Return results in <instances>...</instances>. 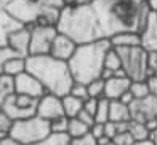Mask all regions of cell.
Returning a JSON list of instances; mask_svg holds the SVG:
<instances>
[{"mask_svg": "<svg viewBox=\"0 0 157 145\" xmlns=\"http://www.w3.org/2000/svg\"><path fill=\"white\" fill-rule=\"evenodd\" d=\"M103 34L106 39L123 30H140L144 29L149 19V3H133L128 0H93Z\"/></svg>", "mask_w": 157, "mask_h": 145, "instance_id": "6da1fadb", "label": "cell"}, {"mask_svg": "<svg viewBox=\"0 0 157 145\" xmlns=\"http://www.w3.org/2000/svg\"><path fill=\"white\" fill-rule=\"evenodd\" d=\"M58 30L69 36L78 44H86V42H93V40L106 39L93 3L81 5V7L64 5L61 9Z\"/></svg>", "mask_w": 157, "mask_h": 145, "instance_id": "7a4b0ae2", "label": "cell"}, {"mask_svg": "<svg viewBox=\"0 0 157 145\" xmlns=\"http://www.w3.org/2000/svg\"><path fill=\"white\" fill-rule=\"evenodd\" d=\"M27 71L41 79L48 93L66 96L75 84L68 61L58 59L51 54H32L27 57Z\"/></svg>", "mask_w": 157, "mask_h": 145, "instance_id": "3957f363", "label": "cell"}, {"mask_svg": "<svg viewBox=\"0 0 157 145\" xmlns=\"http://www.w3.org/2000/svg\"><path fill=\"white\" fill-rule=\"evenodd\" d=\"M112 40L100 39L86 44H78V49L68 61L75 81L79 83H91L96 78H101L105 69V57L106 52L112 49Z\"/></svg>", "mask_w": 157, "mask_h": 145, "instance_id": "277c9868", "label": "cell"}, {"mask_svg": "<svg viewBox=\"0 0 157 145\" xmlns=\"http://www.w3.org/2000/svg\"><path fill=\"white\" fill-rule=\"evenodd\" d=\"M51 133V121L42 118L41 115H34V116L24 118V120H15L10 137L22 142L24 145H36L46 140Z\"/></svg>", "mask_w": 157, "mask_h": 145, "instance_id": "5b68a950", "label": "cell"}, {"mask_svg": "<svg viewBox=\"0 0 157 145\" xmlns=\"http://www.w3.org/2000/svg\"><path fill=\"white\" fill-rule=\"evenodd\" d=\"M122 57V67L127 71L128 78L132 81L147 79L150 76L149 66V51H145L142 46L132 47H115Z\"/></svg>", "mask_w": 157, "mask_h": 145, "instance_id": "8992f818", "label": "cell"}, {"mask_svg": "<svg viewBox=\"0 0 157 145\" xmlns=\"http://www.w3.org/2000/svg\"><path fill=\"white\" fill-rule=\"evenodd\" d=\"M37 106L39 98L21 93H12L0 101V110L5 111L14 120H24V118L37 115Z\"/></svg>", "mask_w": 157, "mask_h": 145, "instance_id": "52a82bcc", "label": "cell"}, {"mask_svg": "<svg viewBox=\"0 0 157 145\" xmlns=\"http://www.w3.org/2000/svg\"><path fill=\"white\" fill-rule=\"evenodd\" d=\"M31 27V56L32 54H49L52 40L58 36L56 25H37L27 24Z\"/></svg>", "mask_w": 157, "mask_h": 145, "instance_id": "ba28073f", "label": "cell"}, {"mask_svg": "<svg viewBox=\"0 0 157 145\" xmlns=\"http://www.w3.org/2000/svg\"><path fill=\"white\" fill-rule=\"evenodd\" d=\"M15 93L29 94V96H34V98H42L48 93V90H46V86L41 83V79L37 76H34L29 71H24V73L15 76Z\"/></svg>", "mask_w": 157, "mask_h": 145, "instance_id": "9c48e42d", "label": "cell"}, {"mask_svg": "<svg viewBox=\"0 0 157 145\" xmlns=\"http://www.w3.org/2000/svg\"><path fill=\"white\" fill-rule=\"evenodd\" d=\"M130 113L132 120L137 121H147L150 118L157 116V94L150 93L145 98H135L130 103Z\"/></svg>", "mask_w": 157, "mask_h": 145, "instance_id": "30bf717a", "label": "cell"}, {"mask_svg": "<svg viewBox=\"0 0 157 145\" xmlns=\"http://www.w3.org/2000/svg\"><path fill=\"white\" fill-rule=\"evenodd\" d=\"M37 115H41L42 118H46V120H49V121L66 115L63 96H58V94H54V93H46L42 98H39Z\"/></svg>", "mask_w": 157, "mask_h": 145, "instance_id": "8fae6325", "label": "cell"}, {"mask_svg": "<svg viewBox=\"0 0 157 145\" xmlns=\"http://www.w3.org/2000/svg\"><path fill=\"white\" fill-rule=\"evenodd\" d=\"M76 49H78V42H76V40H73L69 36H66V34H63V32H58V36L52 40L49 54L58 57V59L69 61L73 57V54L76 52Z\"/></svg>", "mask_w": 157, "mask_h": 145, "instance_id": "7c38bea8", "label": "cell"}, {"mask_svg": "<svg viewBox=\"0 0 157 145\" xmlns=\"http://www.w3.org/2000/svg\"><path fill=\"white\" fill-rule=\"evenodd\" d=\"M25 25H27L25 22H22L21 19L12 15L9 10L2 9L0 10V46H5L9 37H10V34L24 29Z\"/></svg>", "mask_w": 157, "mask_h": 145, "instance_id": "4fadbf2b", "label": "cell"}, {"mask_svg": "<svg viewBox=\"0 0 157 145\" xmlns=\"http://www.w3.org/2000/svg\"><path fill=\"white\" fill-rule=\"evenodd\" d=\"M5 46H10L19 56L29 57L31 56V27L25 25L24 29L10 34V37H9Z\"/></svg>", "mask_w": 157, "mask_h": 145, "instance_id": "5bb4252c", "label": "cell"}, {"mask_svg": "<svg viewBox=\"0 0 157 145\" xmlns=\"http://www.w3.org/2000/svg\"><path fill=\"white\" fill-rule=\"evenodd\" d=\"M140 37H142V47L149 52L157 51V12L150 10L149 19H147L144 29L140 30Z\"/></svg>", "mask_w": 157, "mask_h": 145, "instance_id": "9a60e30c", "label": "cell"}, {"mask_svg": "<svg viewBox=\"0 0 157 145\" xmlns=\"http://www.w3.org/2000/svg\"><path fill=\"white\" fill-rule=\"evenodd\" d=\"M130 86H132V79L128 76H113L110 79H105V96L110 100H120L122 94L130 90Z\"/></svg>", "mask_w": 157, "mask_h": 145, "instance_id": "2e32d148", "label": "cell"}, {"mask_svg": "<svg viewBox=\"0 0 157 145\" xmlns=\"http://www.w3.org/2000/svg\"><path fill=\"white\" fill-rule=\"evenodd\" d=\"M113 47H132V46H142V37L137 30H123L110 37Z\"/></svg>", "mask_w": 157, "mask_h": 145, "instance_id": "e0dca14e", "label": "cell"}, {"mask_svg": "<svg viewBox=\"0 0 157 145\" xmlns=\"http://www.w3.org/2000/svg\"><path fill=\"white\" fill-rule=\"evenodd\" d=\"M59 17H61V7L54 5H44L37 13V19L34 24L37 25H56L58 27Z\"/></svg>", "mask_w": 157, "mask_h": 145, "instance_id": "ac0fdd59", "label": "cell"}, {"mask_svg": "<svg viewBox=\"0 0 157 145\" xmlns=\"http://www.w3.org/2000/svg\"><path fill=\"white\" fill-rule=\"evenodd\" d=\"M110 120L113 121H130V105L123 103L122 100H110Z\"/></svg>", "mask_w": 157, "mask_h": 145, "instance_id": "d6986e66", "label": "cell"}, {"mask_svg": "<svg viewBox=\"0 0 157 145\" xmlns=\"http://www.w3.org/2000/svg\"><path fill=\"white\" fill-rule=\"evenodd\" d=\"M0 71L4 74H12V76H17V74L27 71V57H12V59L5 61V63L0 64Z\"/></svg>", "mask_w": 157, "mask_h": 145, "instance_id": "ffe728a7", "label": "cell"}, {"mask_svg": "<svg viewBox=\"0 0 157 145\" xmlns=\"http://www.w3.org/2000/svg\"><path fill=\"white\" fill-rule=\"evenodd\" d=\"M63 103H64V111L69 118H75L81 113V110L85 108V100L75 96V94H66L63 96Z\"/></svg>", "mask_w": 157, "mask_h": 145, "instance_id": "44dd1931", "label": "cell"}, {"mask_svg": "<svg viewBox=\"0 0 157 145\" xmlns=\"http://www.w3.org/2000/svg\"><path fill=\"white\" fill-rule=\"evenodd\" d=\"M91 127L86 125L83 120H79L78 116L75 118H69V127H68V135L71 138H79V137H85V135L90 133Z\"/></svg>", "mask_w": 157, "mask_h": 145, "instance_id": "7402d4cb", "label": "cell"}, {"mask_svg": "<svg viewBox=\"0 0 157 145\" xmlns=\"http://www.w3.org/2000/svg\"><path fill=\"white\" fill-rule=\"evenodd\" d=\"M12 93H15V76L2 73V76H0V101Z\"/></svg>", "mask_w": 157, "mask_h": 145, "instance_id": "603a6c76", "label": "cell"}, {"mask_svg": "<svg viewBox=\"0 0 157 145\" xmlns=\"http://www.w3.org/2000/svg\"><path fill=\"white\" fill-rule=\"evenodd\" d=\"M130 133L133 135L135 140H145L150 137V130L147 128L145 121H137V120H130V127H128Z\"/></svg>", "mask_w": 157, "mask_h": 145, "instance_id": "cb8c5ba5", "label": "cell"}, {"mask_svg": "<svg viewBox=\"0 0 157 145\" xmlns=\"http://www.w3.org/2000/svg\"><path fill=\"white\" fill-rule=\"evenodd\" d=\"M95 120L100 123H106L110 120V98L103 96L98 101V110L95 113Z\"/></svg>", "mask_w": 157, "mask_h": 145, "instance_id": "d4e9b609", "label": "cell"}, {"mask_svg": "<svg viewBox=\"0 0 157 145\" xmlns=\"http://www.w3.org/2000/svg\"><path fill=\"white\" fill-rule=\"evenodd\" d=\"M36 145H71V137L68 133H51L46 140Z\"/></svg>", "mask_w": 157, "mask_h": 145, "instance_id": "484cf974", "label": "cell"}, {"mask_svg": "<svg viewBox=\"0 0 157 145\" xmlns=\"http://www.w3.org/2000/svg\"><path fill=\"white\" fill-rule=\"evenodd\" d=\"M130 91L135 98H145L150 94V88H149V81L147 79H140V81H132Z\"/></svg>", "mask_w": 157, "mask_h": 145, "instance_id": "4316f807", "label": "cell"}, {"mask_svg": "<svg viewBox=\"0 0 157 145\" xmlns=\"http://www.w3.org/2000/svg\"><path fill=\"white\" fill-rule=\"evenodd\" d=\"M15 120L12 116H9L5 111L0 110V138L4 137H10V132H12V127H14Z\"/></svg>", "mask_w": 157, "mask_h": 145, "instance_id": "83f0119b", "label": "cell"}, {"mask_svg": "<svg viewBox=\"0 0 157 145\" xmlns=\"http://www.w3.org/2000/svg\"><path fill=\"white\" fill-rule=\"evenodd\" d=\"M105 67H108V69H112V71H117V69H120V67H122V57H120L118 51H117L115 47H112V49L106 52Z\"/></svg>", "mask_w": 157, "mask_h": 145, "instance_id": "f1b7e54d", "label": "cell"}, {"mask_svg": "<svg viewBox=\"0 0 157 145\" xmlns=\"http://www.w3.org/2000/svg\"><path fill=\"white\" fill-rule=\"evenodd\" d=\"M90 96L93 98H103L105 96V79L103 78H96L91 83H88Z\"/></svg>", "mask_w": 157, "mask_h": 145, "instance_id": "f546056e", "label": "cell"}, {"mask_svg": "<svg viewBox=\"0 0 157 145\" xmlns=\"http://www.w3.org/2000/svg\"><path fill=\"white\" fill-rule=\"evenodd\" d=\"M68 127H69V116L63 115V116L56 118L51 121V128L52 133H68Z\"/></svg>", "mask_w": 157, "mask_h": 145, "instance_id": "4dcf8cb0", "label": "cell"}, {"mask_svg": "<svg viewBox=\"0 0 157 145\" xmlns=\"http://www.w3.org/2000/svg\"><path fill=\"white\" fill-rule=\"evenodd\" d=\"M71 94H75V96L81 98V100H88V98H90L88 84L79 83V81H75V84H73V88H71Z\"/></svg>", "mask_w": 157, "mask_h": 145, "instance_id": "1f68e13d", "label": "cell"}, {"mask_svg": "<svg viewBox=\"0 0 157 145\" xmlns=\"http://www.w3.org/2000/svg\"><path fill=\"white\" fill-rule=\"evenodd\" d=\"M113 142H115L117 145H133L137 140L133 138V135L130 133V130H125V132L117 133L115 138H113Z\"/></svg>", "mask_w": 157, "mask_h": 145, "instance_id": "d6a6232c", "label": "cell"}, {"mask_svg": "<svg viewBox=\"0 0 157 145\" xmlns=\"http://www.w3.org/2000/svg\"><path fill=\"white\" fill-rule=\"evenodd\" d=\"M12 57H19V54L10 46H0V64L12 59Z\"/></svg>", "mask_w": 157, "mask_h": 145, "instance_id": "836d02e7", "label": "cell"}, {"mask_svg": "<svg viewBox=\"0 0 157 145\" xmlns=\"http://www.w3.org/2000/svg\"><path fill=\"white\" fill-rule=\"evenodd\" d=\"M71 145H98V140L91 133H88L79 138H71Z\"/></svg>", "mask_w": 157, "mask_h": 145, "instance_id": "e575fe53", "label": "cell"}, {"mask_svg": "<svg viewBox=\"0 0 157 145\" xmlns=\"http://www.w3.org/2000/svg\"><path fill=\"white\" fill-rule=\"evenodd\" d=\"M117 133H118V125H117V121L108 120V121L105 123V135H108V137L113 140Z\"/></svg>", "mask_w": 157, "mask_h": 145, "instance_id": "d590c367", "label": "cell"}, {"mask_svg": "<svg viewBox=\"0 0 157 145\" xmlns=\"http://www.w3.org/2000/svg\"><path fill=\"white\" fill-rule=\"evenodd\" d=\"M98 101H100V98H93V96H90L88 100H85V110H86V111H90L91 115H95V113H96V110H98Z\"/></svg>", "mask_w": 157, "mask_h": 145, "instance_id": "8d00e7d4", "label": "cell"}, {"mask_svg": "<svg viewBox=\"0 0 157 145\" xmlns=\"http://www.w3.org/2000/svg\"><path fill=\"white\" fill-rule=\"evenodd\" d=\"M90 133L93 135L95 138H100L105 135V123H100V121H95V125L91 127V130H90Z\"/></svg>", "mask_w": 157, "mask_h": 145, "instance_id": "74e56055", "label": "cell"}, {"mask_svg": "<svg viewBox=\"0 0 157 145\" xmlns=\"http://www.w3.org/2000/svg\"><path fill=\"white\" fill-rule=\"evenodd\" d=\"M78 118H79V120H83L86 125H90V127H93V125H95V121H96V120H95V115H91L90 111H86L85 108H83L81 113L78 115Z\"/></svg>", "mask_w": 157, "mask_h": 145, "instance_id": "f35d334b", "label": "cell"}, {"mask_svg": "<svg viewBox=\"0 0 157 145\" xmlns=\"http://www.w3.org/2000/svg\"><path fill=\"white\" fill-rule=\"evenodd\" d=\"M147 81H149L150 93H152V94H157V76H155V74H150V76L147 78Z\"/></svg>", "mask_w": 157, "mask_h": 145, "instance_id": "ab89813d", "label": "cell"}, {"mask_svg": "<svg viewBox=\"0 0 157 145\" xmlns=\"http://www.w3.org/2000/svg\"><path fill=\"white\" fill-rule=\"evenodd\" d=\"M93 0H64V5H71V7H81V5H88Z\"/></svg>", "mask_w": 157, "mask_h": 145, "instance_id": "60d3db41", "label": "cell"}, {"mask_svg": "<svg viewBox=\"0 0 157 145\" xmlns=\"http://www.w3.org/2000/svg\"><path fill=\"white\" fill-rule=\"evenodd\" d=\"M0 145H24V143L12 137H4V138H0Z\"/></svg>", "mask_w": 157, "mask_h": 145, "instance_id": "b9f144b4", "label": "cell"}, {"mask_svg": "<svg viewBox=\"0 0 157 145\" xmlns=\"http://www.w3.org/2000/svg\"><path fill=\"white\" fill-rule=\"evenodd\" d=\"M149 66H150V71H154L157 67V51L149 52Z\"/></svg>", "mask_w": 157, "mask_h": 145, "instance_id": "7bdbcfd3", "label": "cell"}, {"mask_svg": "<svg viewBox=\"0 0 157 145\" xmlns=\"http://www.w3.org/2000/svg\"><path fill=\"white\" fill-rule=\"evenodd\" d=\"M120 100H122L123 101V103H127V105H130V103H132V101L133 100H135V96H133V94H132V91H125V93H123L122 94V98H120Z\"/></svg>", "mask_w": 157, "mask_h": 145, "instance_id": "ee69618b", "label": "cell"}, {"mask_svg": "<svg viewBox=\"0 0 157 145\" xmlns=\"http://www.w3.org/2000/svg\"><path fill=\"white\" fill-rule=\"evenodd\" d=\"M145 125H147V128L150 130V133H152V132H155V130H157V116H155V118H150V120H147Z\"/></svg>", "mask_w": 157, "mask_h": 145, "instance_id": "f6af8a7d", "label": "cell"}, {"mask_svg": "<svg viewBox=\"0 0 157 145\" xmlns=\"http://www.w3.org/2000/svg\"><path fill=\"white\" fill-rule=\"evenodd\" d=\"M96 140H98V145H108V143H112V142H113L108 135H103V137L96 138Z\"/></svg>", "mask_w": 157, "mask_h": 145, "instance_id": "bcb514c9", "label": "cell"}, {"mask_svg": "<svg viewBox=\"0 0 157 145\" xmlns=\"http://www.w3.org/2000/svg\"><path fill=\"white\" fill-rule=\"evenodd\" d=\"M133 145H155V142L149 137V138H145V140H137Z\"/></svg>", "mask_w": 157, "mask_h": 145, "instance_id": "7dc6e473", "label": "cell"}, {"mask_svg": "<svg viewBox=\"0 0 157 145\" xmlns=\"http://www.w3.org/2000/svg\"><path fill=\"white\" fill-rule=\"evenodd\" d=\"M147 3H149V9L152 12H157V0H147Z\"/></svg>", "mask_w": 157, "mask_h": 145, "instance_id": "c3c4849f", "label": "cell"}, {"mask_svg": "<svg viewBox=\"0 0 157 145\" xmlns=\"http://www.w3.org/2000/svg\"><path fill=\"white\" fill-rule=\"evenodd\" d=\"M150 138H152V140L155 142V145H157V130H155V132H152V133H150Z\"/></svg>", "mask_w": 157, "mask_h": 145, "instance_id": "681fc988", "label": "cell"}, {"mask_svg": "<svg viewBox=\"0 0 157 145\" xmlns=\"http://www.w3.org/2000/svg\"><path fill=\"white\" fill-rule=\"evenodd\" d=\"M128 2H133V3H139V5H142V3H145L147 0H128Z\"/></svg>", "mask_w": 157, "mask_h": 145, "instance_id": "f907efd6", "label": "cell"}, {"mask_svg": "<svg viewBox=\"0 0 157 145\" xmlns=\"http://www.w3.org/2000/svg\"><path fill=\"white\" fill-rule=\"evenodd\" d=\"M150 74H155V76H157V67H155L154 71H150Z\"/></svg>", "mask_w": 157, "mask_h": 145, "instance_id": "816d5d0a", "label": "cell"}, {"mask_svg": "<svg viewBox=\"0 0 157 145\" xmlns=\"http://www.w3.org/2000/svg\"><path fill=\"white\" fill-rule=\"evenodd\" d=\"M108 145H117V143H115V142H112V143H108Z\"/></svg>", "mask_w": 157, "mask_h": 145, "instance_id": "f5cc1de1", "label": "cell"}]
</instances>
